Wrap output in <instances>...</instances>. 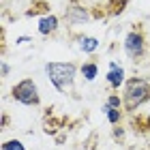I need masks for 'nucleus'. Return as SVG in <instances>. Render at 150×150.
<instances>
[{
	"label": "nucleus",
	"mask_w": 150,
	"mask_h": 150,
	"mask_svg": "<svg viewBox=\"0 0 150 150\" xmlns=\"http://www.w3.org/2000/svg\"><path fill=\"white\" fill-rule=\"evenodd\" d=\"M105 105H107V107H114V110H122V107H125L122 97H118V94H110L107 101H105Z\"/></svg>",
	"instance_id": "f8f14e48"
},
{
	"label": "nucleus",
	"mask_w": 150,
	"mask_h": 150,
	"mask_svg": "<svg viewBox=\"0 0 150 150\" xmlns=\"http://www.w3.org/2000/svg\"><path fill=\"white\" fill-rule=\"evenodd\" d=\"M58 26H60L58 17H56V15H52V13H47V15H43V17L39 19V32H41L43 37L54 35V32L58 30Z\"/></svg>",
	"instance_id": "0eeeda50"
},
{
	"label": "nucleus",
	"mask_w": 150,
	"mask_h": 150,
	"mask_svg": "<svg viewBox=\"0 0 150 150\" xmlns=\"http://www.w3.org/2000/svg\"><path fill=\"white\" fill-rule=\"evenodd\" d=\"M107 84H110L112 90H118V88L125 84V69L118 62H110V73H107Z\"/></svg>",
	"instance_id": "423d86ee"
},
{
	"label": "nucleus",
	"mask_w": 150,
	"mask_h": 150,
	"mask_svg": "<svg viewBox=\"0 0 150 150\" xmlns=\"http://www.w3.org/2000/svg\"><path fill=\"white\" fill-rule=\"evenodd\" d=\"M133 129H137V133H150V112L146 116H135Z\"/></svg>",
	"instance_id": "1a4fd4ad"
},
{
	"label": "nucleus",
	"mask_w": 150,
	"mask_h": 150,
	"mask_svg": "<svg viewBox=\"0 0 150 150\" xmlns=\"http://www.w3.org/2000/svg\"><path fill=\"white\" fill-rule=\"evenodd\" d=\"M103 112H105L107 120H110L112 125H118V122L122 120V110H114V107H107V105H103Z\"/></svg>",
	"instance_id": "9b49d317"
},
{
	"label": "nucleus",
	"mask_w": 150,
	"mask_h": 150,
	"mask_svg": "<svg viewBox=\"0 0 150 150\" xmlns=\"http://www.w3.org/2000/svg\"><path fill=\"white\" fill-rule=\"evenodd\" d=\"M125 54L133 60V62L135 60H142V56L146 54V35H144V28H142V26L133 28L127 35V39H125Z\"/></svg>",
	"instance_id": "20e7f679"
},
{
	"label": "nucleus",
	"mask_w": 150,
	"mask_h": 150,
	"mask_svg": "<svg viewBox=\"0 0 150 150\" xmlns=\"http://www.w3.org/2000/svg\"><path fill=\"white\" fill-rule=\"evenodd\" d=\"M79 71H81V75H84L88 81H92L94 77H97V73H99V67H97V62H84Z\"/></svg>",
	"instance_id": "9d476101"
},
{
	"label": "nucleus",
	"mask_w": 150,
	"mask_h": 150,
	"mask_svg": "<svg viewBox=\"0 0 150 150\" xmlns=\"http://www.w3.org/2000/svg\"><path fill=\"white\" fill-rule=\"evenodd\" d=\"M9 71H11V67L6 64V62H2V77H6V75H9Z\"/></svg>",
	"instance_id": "2eb2a0df"
},
{
	"label": "nucleus",
	"mask_w": 150,
	"mask_h": 150,
	"mask_svg": "<svg viewBox=\"0 0 150 150\" xmlns=\"http://www.w3.org/2000/svg\"><path fill=\"white\" fill-rule=\"evenodd\" d=\"M30 41H32V37H19V39H15V43L24 45V43H30Z\"/></svg>",
	"instance_id": "4468645a"
},
{
	"label": "nucleus",
	"mask_w": 150,
	"mask_h": 150,
	"mask_svg": "<svg viewBox=\"0 0 150 150\" xmlns=\"http://www.w3.org/2000/svg\"><path fill=\"white\" fill-rule=\"evenodd\" d=\"M64 17L69 19L71 24H84V22H88L90 19V13H88V9L86 6H81V4H69L64 9Z\"/></svg>",
	"instance_id": "39448f33"
},
{
	"label": "nucleus",
	"mask_w": 150,
	"mask_h": 150,
	"mask_svg": "<svg viewBox=\"0 0 150 150\" xmlns=\"http://www.w3.org/2000/svg\"><path fill=\"white\" fill-rule=\"evenodd\" d=\"M146 101H150V79H144V77L127 79L125 88H122L125 112H129V114L137 112V107H142Z\"/></svg>",
	"instance_id": "f257e3e1"
},
{
	"label": "nucleus",
	"mask_w": 150,
	"mask_h": 150,
	"mask_svg": "<svg viewBox=\"0 0 150 150\" xmlns=\"http://www.w3.org/2000/svg\"><path fill=\"white\" fill-rule=\"evenodd\" d=\"M11 97L22 105H39L41 103V97H39V88L35 84V79L26 77L22 81H17L11 90Z\"/></svg>",
	"instance_id": "7ed1b4c3"
},
{
	"label": "nucleus",
	"mask_w": 150,
	"mask_h": 150,
	"mask_svg": "<svg viewBox=\"0 0 150 150\" xmlns=\"http://www.w3.org/2000/svg\"><path fill=\"white\" fill-rule=\"evenodd\" d=\"M45 73H47V77H50V81L56 86L58 92L69 94L73 90V84H75L77 64L75 62H47Z\"/></svg>",
	"instance_id": "f03ea898"
},
{
	"label": "nucleus",
	"mask_w": 150,
	"mask_h": 150,
	"mask_svg": "<svg viewBox=\"0 0 150 150\" xmlns=\"http://www.w3.org/2000/svg\"><path fill=\"white\" fill-rule=\"evenodd\" d=\"M77 45H79V50H81V52H86V54H92V52H97V47H99V41L94 39V37H79Z\"/></svg>",
	"instance_id": "6e6552de"
},
{
	"label": "nucleus",
	"mask_w": 150,
	"mask_h": 150,
	"mask_svg": "<svg viewBox=\"0 0 150 150\" xmlns=\"http://www.w3.org/2000/svg\"><path fill=\"white\" fill-rule=\"evenodd\" d=\"M2 150H26V148H24V144L19 139H9V142L2 144Z\"/></svg>",
	"instance_id": "ddd939ff"
}]
</instances>
